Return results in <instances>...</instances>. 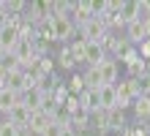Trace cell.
<instances>
[{"instance_id":"obj_1","label":"cell","mask_w":150,"mask_h":136,"mask_svg":"<svg viewBox=\"0 0 150 136\" xmlns=\"http://www.w3.org/2000/svg\"><path fill=\"white\" fill-rule=\"evenodd\" d=\"M49 22V27H52V33H55V41H68L74 35V22H71V16H52V19H47Z\"/></svg>"},{"instance_id":"obj_2","label":"cell","mask_w":150,"mask_h":136,"mask_svg":"<svg viewBox=\"0 0 150 136\" xmlns=\"http://www.w3.org/2000/svg\"><path fill=\"white\" fill-rule=\"evenodd\" d=\"M16 41H19V33H16L14 22H0V49H3V54H11Z\"/></svg>"},{"instance_id":"obj_3","label":"cell","mask_w":150,"mask_h":136,"mask_svg":"<svg viewBox=\"0 0 150 136\" xmlns=\"http://www.w3.org/2000/svg\"><path fill=\"white\" fill-rule=\"evenodd\" d=\"M104 60H107V52L101 49V44L98 41H85V63H87V68H98Z\"/></svg>"},{"instance_id":"obj_4","label":"cell","mask_w":150,"mask_h":136,"mask_svg":"<svg viewBox=\"0 0 150 136\" xmlns=\"http://www.w3.org/2000/svg\"><path fill=\"white\" fill-rule=\"evenodd\" d=\"M79 33H82V41H101L104 33H109V30H104V25L98 19H87L82 27H79Z\"/></svg>"},{"instance_id":"obj_5","label":"cell","mask_w":150,"mask_h":136,"mask_svg":"<svg viewBox=\"0 0 150 136\" xmlns=\"http://www.w3.org/2000/svg\"><path fill=\"white\" fill-rule=\"evenodd\" d=\"M30 114H33V112H30V109L19 101V104H16V106L11 109V114H8V123H11V125H16V128H28Z\"/></svg>"},{"instance_id":"obj_6","label":"cell","mask_w":150,"mask_h":136,"mask_svg":"<svg viewBox=\"0 0 150 136\" xmlns=\"http://www.w3.org/2000/svg\"><path fill=\"white\" fill-rule=\"evenodd\" d=\"M96 93H98V109H104V112L115 109V101H117V95H115V85H101Z\"/></svg>"},{"instance_id":"obj_7","label":"cell","mask_w":150,"mask_h":136,"mask_svg":"<svg viewBox=\"0 0 150 136\" xmlns=\"http://www.w3.org/2000/svg\"><path fill=\"white\" fill-rule=\"evenodd\" d=\"M98 76H101V85H117V63L107 57L98 66Z\"/></svg>"},{"instance_id":"obj_8","label":"cell","mask_w":150,"mask_h":136,"mask_svg":"<svg viewBox=\"0 0 150 136\" xmlns=\"http://www.w3.org/2000/svg\"><path fill=\"white\" fill-rule=\"evenodd\" d=\"M49 123H52V117H49V114H44V112H38V109H36V112L30 114V123H28V131H30L33 136H41V133H44V128H47Z\"/></svg>"},{"instance_id":"obj_9","label":"cell","mask_w":150,"mask_h":136,"mask_svg":"<svg viewBox=\"0 0 150 136\" xmlns=\"http://www.w3.org/2000/svg\"><path fill=\"white\" fill-rule=\"evenodd\" d=\"M68 128H71L74 133H85L87 128H90V112H85V109H76V112L71 114V123H68Z\"/></svg>"},{"instance_id":"obj_10","label":"cell","mask_w":150,"mask_h":136,"mask_svg":"<svg viewBox=\"0 0 150 136\" xmlns=\"http://www.w3.org/2000/svg\"><path fill=\"white\" fill-rule=\"evenodd\" d=\"M79 98V106L85 109V112H98V93H96V90H82V93L76 95Z\"/></svg>"},{"instance_id":"obj_11","label":"cell","mask_w":150,"mask_h":136,"mask_svg":"<svg viewBox=\"0 0 150 136\" xmlns=\"http://www.w3.org/2000/svg\"><path fill=\"white\" fill-rule=\"evenodd\" d=\"M145 38H147V35H145V27H142V22H139V19L126 25V41H128V44H142Z\"/></svg>"},{"instance_id":"obj_12","label":"cell","mask_w":150,"mask_h":136,"mask_svg":"<svg viewBox=\"0 0 150 136\" xmlns=\"http://www.w3.org/2000/svg\"><path fill=\"white\" fill-rule=\"evenodd\" d=\"M131 106H134V114H137L139 123H142L145 117H150V95H137L134 101H131Z\"/></svg>"},{"instance_id":"obj_13","label":"cell","mask_w":150,"mask_h":136,"mask_svg":"<svg viewBox=\"0 0 150 136\" xmlns=\"http://www.w3.org/2000/svg\"><path fill=\"white\" fill-rule=\"evenodd\" d=\"M93 128L98 131V136H107L109 133V112H104V109L93 112Z\"/></svg>"},{"instance_id":"obj_14","label":"cell","mask_w":150,"mask_h":136,"mask_svg":"<svg viewBox=\"0 0 150 136\" xmlns=\"http://www.w3.org/2000/svg\"><path fill=\"white\" fill-rule=\"evenodd\" d=\"M19 104V95L11 93V90H0V112L3 114H11V109Z\"/></svg>"},{"instance_id":"obj_15","label":"cell","mask_w":150,"mask_h":136,"mask_svg":"<svg viewBox=\"0 0 150 136\" xmlns=\"http://www.w3.org/2000/svg\"><path fill=\"white\" fill-rule=\"evenodd\" d=\"M82 82H85V90H98V87H101L98 68H87L85 74H82Z\"/></svg>"},{"instance_id":"obj_16","label":"cell","mask_w":150,"mask_h":136,"mask_svg":"<svg viewBox=\"0 0 150 136\" xmlns=\"http://www.w3.org/2000/svg\"><path fill=\"white\" fill-rule=\"evenodd\" d=\"M126 128V117L120 109H109V131H123Z\"/></svg>"},{"instance_id":"obj_17","label":"cell","mask_w":150,"mask_h":136,"mask_svg":"<svg viewBox=\"0 0 150 136\" xmlns=\"http://www.w3.org/2000/svg\"><path fill=\"white\" fill-rule=\"evenodd\" d=\"M145 74H147V60L139 57V60H134L128 66V79H139V76H145Z\"/></svg>"},{"instance_id":"obj_18","label":"cell","mask_w":150,"mask_h":136,"mask_svg":"<svg viewBox=\"0 0 150 136\" xmlns=\"http://www.w3.org/2000/svg\"><path fill=\"white\" fill-rule=\"evenodd\" d=\"M57 66H60V68H74V66H76V60H74L71 49H68V44H66V47L60 49V54H57Z\"/></svg>"},{"instance_id":"obj_19","label":"cell","mask_w":150,"mask_h":136,"mask_svg":"<svg viewBox=\"0 0 150 136\" xmlns=\"http://www.w3.org/2000/svg\"><path fill=\"white\" fill-rule=\"evenodd\" d=\"M68 49H71V54H74L76 63H85V41H82V38L71 41V44H68Z\"/></svg>"},{"instance_id":"obj_20","label":"cell","mask_w":150,"mask_h":136,"mask_svg":"<svg viewBox=\"0 0 150 136\" xmlns=\"http://www.w3.org/2000/svg\"><path fill=\"white\" fill-rule=\"evenodd\" d=\"M85 90V82H82V74H74L71 79H68V93L71 95H79Z\"/></svg>"},{"instance_id":"obj_21","label":"cell","mask_w":150,"mask_h":136,"mask_svg":"<svg viewBox=\"0 0 150 136\" xmlns=\"http://www.w3.org/2000/svg\"><path fill=\"white\" fill-rule=\"evenodd\" d=\"M52 98H55V104H57V106H63V104H66V98H68V87H66V85H57L55 90H52Z\"/></svg>"},{"instance_id":"obj_22","label":"cell","mask_w":150,"mask_h":136,"mask_svg":"<svg viewBox=\"0 0 150 136\" xmlns=\"http://www.w3.org/2000/svg\"><path fill=\"white\" fill-rule=\"evenodd\" d=\"M134 82H137V93H139V95H150V74L139 76V79H134Z\"/></svg>"},{"instance_id":"obj_23","label":"cell","mask_w":150,"mask_h":136,"mask_svg":"<svg viewBox=\"0 0 150 136\" xmlns=\"http://www.w3.org/2000/svg\"><path fill=\"white\" fill-rule=\"evenodd\" d=\"M117 60H123V63H126V66H131V63H134V60H139V52L128 47V49L123 52V54H117Z\"/></svg>"},{"instance_id":"obj_24","label":"cell","mask_w":150,"mask_h":136,"mask_svg":"<svg viewBox=\"0 0 150 136\" xmlns=\"http://www.w3.org/2000/svg\"><path fill=\"white\" fill-rule=\"evenodd\" d=\"M16 131H19V128L11 125L8 120H3V125H0V136H16Z\"/></svg>"},{"instance_id":"obj_25","label":"cell","mask_w":150,"mask_h":136,"mask_svg":"<svg viewBox=\"0 0 150 136\" xmlns=\"http://www.w3.org/2000/svg\"><path fill=\"white\" fill-rule=\"evenodd\" d=\"M6 82H8V68L3 66V63H0V90L6 87Z\"/></svg>"},{"instance_id":"obj_26","label":"cell","mask_w":150,"mask_h":136,"mask_svg":"<svg viewBox=\"0 0 150 136\" xmlns=\"http://www.w3.org/2000/svg\"><path fill=\"white\" fill-rule=\"evenodd\" d=\"M142 27H145V35L150 38V16H145V19H142Z\"/></svg>"},{"instance_id":"obj_27","label":"cell","mask_w":150,"mask_h":136,"mask_svg":"<svg viewBox=\"0 0 150 136\" xmlns=\"http://www.w3.org/2000/svg\"><path fill=\"white\" fill-rule=\"evenodd\" d=\"M16 136H33V133H30L28 128H19V131H16Z\"/></svg>"},{"instance_id":"obj_28","label":"cell","mask_w":150,"mask_h":136,"mask_svg":"<svg viewBox=\"0 0 150 136\" xmlns=\"http://www.w3.org/2000/svg\"><path fill=\"white\" fill-rule=\"evenodd\" d=\"M60 136H79V133H74L71 128H63V133H60Z\"/></svg>"},{"instance_id":"obj_29","label":"cell","mask_w":150,"mask_h":136,"mask_svg":"<svg viewBox=\"0 0 150 136\" xmlns=\"http://www.w3.org/2000/svg\"><path fill=\"white\" fill-rule=\"evenodd\" d=\"M3 57H6V54H3V49H0V63H3Z\"/></svg>"},{"instance_id":"obj_30","label":"cell","mask_w":150,"mask_h":136,"mask_svg":"<svg viewBox=\"0 0 150 136\" xmlns=\"http://www.w3.org/2000/svg\"><path fill=\"white\" fill-rule=\"evenodd\" d=\"M0 125H3V120H0Z\"/></svg>"}]
</instances>
